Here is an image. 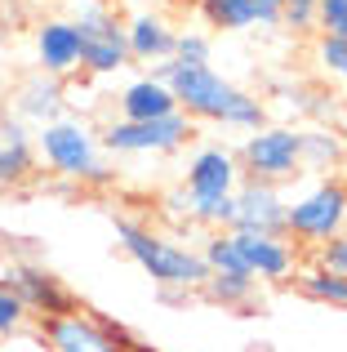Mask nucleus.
<instances>
[{
	"instance_id": "1",
	"label": "nucleus",
	"mask_w": 347,
	"mask_h": 352,
	"mask_svg": "<svg viewBox=\"0 0 347 352\" xmlns=\"http://www.w3.org/2000/svg\"><path fill=\"white\" fill-rule=\"evenodd\" d=\"M147 76L165 80L174 103H178L182 116L191 120H209V125H227V129H259L267 125V107L263 98H254L250 89L232 85L227 76H218L214 67H187V63H156Z\"/></svg>"
},
{
	"instance_id": "2",
	"label": "nucleus",
	"mask_w": 347,
	"mask_h": 352,
	"mask_svg": "<svg viewBox=\"0 0 347 352\" xmlns=\"http://www.w3.org/2000/svg\"><path fill=\"white\" fill-rule=\"evenodd\" d=\"M116 241H121L125 254H130L156 285H165V290H200L205 276H209L200 250L182 245V241L156 232V228L139 223V219H130V214L116 219Z\"/></svg>"
},
{
	"instance_id": "3",
	"label": "nucleus",
	"mask_w": 347,
	"mask_h": 352,
	"mask_svg": "<svg viewBox=\"0 0 347 352\" xmlns=\"http://www.w3.org/2000/svg\"><path fill=\"white\" fill-rule=\"evenodd\" d=\"M36 156L49 165L58 179H71V183H112V165L103 161V143H98L94 125L85 116H58L49 125L36 129Z\"/></svg>"
},
{
	"instance_id": "4",
	"label": "nucleus",
	"mask_w": 347,
	"mask_h": 352,
	"mask_svg": "<svg viewBox=\"0 0 347 352\" xmlns=\"http://www.w3.org/2000/svg\"><path fill=\"white\" fill-rule=\"evenodd\" d=\"M347 232V188L343 179H316L303 192L285 197V236L294 245L321 250Z\"/></svg>"
},
{
	"instance_id": "5",
	"label": "nucleus",
	"mask_w": 347,
	"mask_h": 352,
	"mask_svg": "<svg viewBox=\"0 0 347 352\" xmlns=\"http://www.w3.org/2000/svg\"><path fill=\"white\" fill-rule=\"evenodd\" d=\"M80 41H85V58L80 72L89 76H116L130 67V45H125V14L116 9V0H76L71 9Z\"/></svg>"
},
{
	"instance_id": "6",
	"label": "nucleus",
	"mask_w": 347,
	"mask_h": 352,
	"mask_svg": "<svg viewBox=\"0 0 347 352\" xmlns=\"http://www.w3.org/2000/svg\"><path fill=\"white\" fill-rule=\"evenodd\" d=\"M191 138H196V120L169 112L156 120H112L98 134V143L112 156H169L178 147H187Z\"/></svg>"
},
{
	"instance_id": "7",
	"label": "nucleus",
	"mask_w": 347,
	"mask_h": 352,
	"mask_svg": "<svg viewBox=\"0 0 347 352\" xmlns=\"http://www.w3.org/2000/svg\"><path fill=\"white\" fill-rule=\"evenodd\" d=\"M241 174L259 183H289L303 174V152H298V129L294 125H259L245 134L241 152Z\"/></svg>"
},
{
	"instance_id": "8",
	"label": "nucleus",
	"mask_w": 347,
	"mask_h": 352,
	"mask_svg": "<svg viewBox=\"0 0 347 352\" xmlns=\"http://www.w3.org/2000/svg\"><path fill=\"white\" fill-rule=\"evenodd\" d=\"M0 285H9V290L23 299L27 317H40V321L67 317V312L80 308L76 290H71L58 272H49L45 263H9L5 272H0Z\"/></svg>"
},
{
	"instance_id": "9",
	"label": "nucleus",
	"mask_w": 347,
	"mask_h": 352,
	"mask_svg": "<svg viewBox=\"0 0 347 352\" xmlns=\"http://www.w3.org/2000/svg\"><path fill=\"white\" fill-rule=\"evenodd\" d=\"M40 339L49 352H130L134 348V339L116 321H103L85 308L67 312V317H53V321H40Z\"/></svg>"
},
{
	"instance_id": "10",
	"label": "nucleus",
	"mask_w": 347,
	"mask_h": 352,
	"mask_svg": "<svg viewBox=\"0 0 347 352\" xmlns=\"http://www.w3.org/2000/svg\"><path fill=\"white\" fill-rule=\"evenodd\" d=\"M232 232L285 236V192L276 183L241 179L232 192Z\"/></svg>"
},
{
	"instance_id": "11",
	"label": "nucleus",
	"mask_w": 347,
	"mask_h": 352,
	"mask_svg": "<svg viewBox=\"0 0 347 352\" xmlns=\"http://www.w3.org/2000/svg\"><path fill=\"white\" fill-rule=\"evenodd\" d=\"M32 45H36V72L53 80H71L80 72V58H85V41H80L76 23L67 14H49L36 23L32 32Z\"/></svg>"
},
{
	"instance_id": "12",
	"label": "nucleus",
	"mask_w": 347,
	"mask_h": 352,
	"mask_svg": "<svg viewBox=\"0 0 347 352\" xmlns=\"http://www.w3.org/2000/svg\"><path fill=\"white\" fill-rule=\"evenodd\" d=\"M241 161H236V152H227V147L209 143V147H196L187 161V174H182V192H187V201H209V197H232L236 183H241Z\"/></svg>"
},
{
	"instance_id": "13",
	"label": "nucleus",
	"mask_w": 347,
	"mask_h": 352,
	"mask_svg": "<svg viewBox=\"0 0 347 352\" xmlns=\"http://www.w3.org/2000/svg\"><path fill=\"white\" fill-rule=\"evenodd\" d=\"M236 250H241V263L254 281L280 285L298 272V245L289 236H259V232H232Z\"/></svg>"
},
{
	"instance_id": "14",
	"label": "nucleus",
	"mask_w": 347,
	"mask_h": 352,
	"mask_svg": "<svg viewBox=\"0 0 347 352\" xmlns=\"http://www.w3.org/2000/svg\"><path fill=\"white\" fill-rule=\"evenodd\" d=\"M174 41H178V27L169 23L160 9H134L125 18V45H130V63H165L174 58Z\"/></svg>"
},
{
	"instance_id": "15",
	"label": "nucleus",
	"mask_w": 347,
	"mask_h": 352,
	"mask_svg": "<svg viewBox=\"0 0 347 352\" xmlns=\"http://www.w3.org/2000/svg\"><path fill=\"white\" fill-rule=\"evenodd\" d=\"M36 165H40V156H36L32 129H27L18 116L0 112V192L23 188V183L36 174Z\"/></svg>"
},
{
	"instance_id": "16",
	"label": "nucleus",
	"mask_w": 347,
	"mask_h": 352,
	"mask_svg": "<svg viewBox=\"0 0 347 352\" xmlns=\"http://www.w3.org/2000/svg\"><path fill=\"white\" fill-rule=\"evenodd\" d=\"M14 116L23 125H49V120L67 116V94H62V80L45 76V72H32V76L18 80L14 89Z\"/></svg>"
},
{
	"instance_id": "17",
	"label": "nucleus",
	"mask_w": 347,
	"mask_h": 352,
	"mask_svg": "<svg viewBox=\"0 0 347 352\" xmlns=\"http://www.w3.org/2000/svg\"><path fill=\"white\" fill-rule=\"evenodd\" d=\"M200 18L214 32H250V27H280V9L263 0H196Z\"/></svg>"
},
{
	"instance_id": "18",
	"label": "nucleus",
	"mask_w": 347,
	"mask_h": 352,
	"mask_svg": "<svg viewBox=\"0 0 347 352\" xmlns=\"http://www.w3.org/2000/svg\"><path fill=\"white\" fill-rule=\"evenodd\" d=\"M169 112H178V103H174L169 85L156 76H139L116 94V120H156Z\"/></svg>"
},
{
	"instance_id": "19",
	"label": "nucleus",
	"mask_w": 347,
	"mask_h": 352,
	"mask_svg": "<svg viewBox=\"0 0 347 352\" xmlns=\"http://www.w3.org/2000/svg\"><path fill=\"white\" fill-rule=\"evenodd\" d=\"M294 281H298V294H303V299L347 312V276L330 272V267H321V263H307V267L294 272Z\"/></svg>"
},
{
	"instance_id": "20",
	"label": "nucleus",
	"mask_w": 347,
	"mask_h": 352,
	"mask_svg": "<svg viewBox=\"0 0 347 352\" xmlns=\"http://www.w3.org/2000/svg\"><path fill=\"white\" fill-rule=\"evenodd\" d=\"M298 152H303V170H316V174H325V170H334V165L347 161L343 138L334 134V129H325V125L298 129Z\"/></svg>"
},
{
	"instance_id": "21",
	"label": "nucleus",
	"mask_w": 347,
	"mask_h": 352,
	"mask_svg": "<svg viewBox=\"0 0 347 352\" xmlns=\"http://www.w3.org/2000/svg\"><path fill=\"white\" fill-rule=\"evenodd\" d=\"M200 294H205L209 303H218V308H250L254 299H259V281L245 272H209L205 285H200Z\"/></svg>"
},
{
	"instance_id": "22",
	"label": "nucleus",
	"mask_w": 347,
	"mask_h": 352,
	"mask_svg": "<svg viewBox=\"0 0 347 352\" xmlns=\"http://www.w3.org/2000/svg\"><path fill=\"white\" fill-rule=\"evenodd\" d=\"M200 258H205L209 272H245L241 250H236V241H232V228H227V232H205ZM245 276H250V272H245Z\"/></svg>"
},
{
	"instance_id": "23",
	"label": "nucleus",
	"mask_w": 347,
	"mask_h": 352,
	"mask_svg": "<svg viewBox=\"0 0 347 352\" xmlns=\"http://www.w3.org/2000/svg\"><path fill=\"white\" fill-rule=\"evenodd\" d=\"M316 63H321L325 76L347 85V36H321L316 32Z\"/></svg>"
},
{
	"instance_id": "24",
	"label": "nucleus",
	"mask_w": 347,
	"mask_h": 352,
	"mask_svg": "<svg viewBox=\"0 0 347 352\" xmlns=\"http://www.w3.org/2000/svg\"><path fill=\"white\" fill-rule=\"evenodd\" d=\"M280 27L294 36L316 32V0H280Z\"/></svg>"
},
{
	"instance_id": "25",
	"label": "nucleus",
	"mask_w": 347,
	"mask_h": 352,
	"mask_svg": "<svg viewBox=\"0 0 347 352\" xmlns=\"http://www.w3.org/2000/svg\"><path fill=\"white\" fill-rule=\"evenodd\" d=\"M209 54H214V45H209L205 32H178V41H174V63H187V67H205Z\"/></svg>"
},
{
	"instance_id": "26",
	"label": "nucleus",
	"mask_w": 347,
	"mask_h": 352,
	"mask_svg": "<svg viewBox=\"0 0 347 352\" xmlns=\"http://www.w3.org/2000/svg\"><path fill=\"white\" fill-rule=\"evenodd\" d=\"M27 308H23V299H18L9 285H0V339H9V335H23L27 330Z\"/></svg>"
},
{
	"instance_id": "27",
	"label": "nucleus",
	"mask_w": 347,
	"mask_h": 352,
	"mask_svg": "<svg viewBox=\"0 0 347 352\" xmlns=\"http://www.w3.org/2000/svg\"><path fill=\"white\" fill-rule=\"evenodd\" d=\"M316 32L347 36V0H316Z\"/></svg>"
},
{
	"instance_id": "28",
	"label": "nucleus",
	"mask_w": 347,
	"mask_h": 352,
	"mask_svg": "<svg viewBox=\"0 0 347 352\" xmlns=\"http://www.w3.org/2000/svg\"><path fill=\"white\" fill-rule=\"evenodd\" d=\"M316 263L330 267V272H339V276H347V232L334 236V241H325V245L316 250Z\"/></svg>"
},
{
	"instance_id": "29",
	"label": "nucleus",
	"mask_w": 347,
	"mask_h": 352,
	"mask_svg": "<svg viewBox=\"0 0 347 352\" xmlns=\"http://www.w3.org/2000/svg\"><path fill=\"white\" fill-rule=\"evenodd\" d=\"M9 5H23V0H0V9H9Z\"/></svg>"
},
{
	"instance_id": "30",
	"label": "nucleus",
	"mask_w": 347,
	"mask_h": 352,
	"mask_svg": "<svg viewBox=\"0 0 347 352\" xmlns=\"http://www.w3.org/2000/svg\"><path fill=\"white\" fill-rule=\"evenodd\" d=\"M263 5H276V9H280V0H263Z\"/></svg>"
},
{
	"instance_id": "31",
	"label": "nucleus",
	"mask_w": 347,
	"mask_h": 352,
	"mask_svg": "<svg viewBox=\"0 0 347 352\" xmlns=\"http://www.w3.org/2000/svg\"><path fill=\"white\" fill-rule=\"evenodd\" d=\"M343 188H347V183H343Z\"/></svg>"
}]
</instances>
